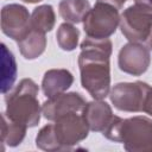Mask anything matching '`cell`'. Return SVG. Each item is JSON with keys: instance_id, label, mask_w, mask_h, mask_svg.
<instances>
[{"instance_id": "cell-16", "label": "cell", "mask_w": 152, "mask_h": 152, "mask_svg": "<svg viewBox=\"0 0 152 152\" xmlns=\"http://www.w3.org/2000/svg\"><path fill=\"white\" fill-rule=\"evenodd\" d=\"M56 23V14L51 5H40L31 14V26L33 30L46 33L50 32Z\"/></svg>"}, {"instance_id": "cell-8", "label": "cell", "mask_w": 152, "mask_h": 152, "mask_svg": "<svg viewBox=\"0 0 152 152\" xmlns=\"http://www.w3.org/2000/svg\"><path fill=\"white\" fill-rule=\"evenodd\" d=\"M1 30L13 40H21L31 30V15L19 4H8L1 10Z\"/></svg>"}, {"instance_id": "cell-22", "label": "cell", "mask_w": 152, "mask_h": 152, "mask_svg": "<svg viewBox=\"0 0 152 152\" xmlns=\"http://www.w3.org/2000/svg\"><path fill=\"white\" fill-rule=\"evenodd\" d=\"M135 5L147 8V10H152V0H134Z\"/></svg>"}, {"instance_id": "cell-6", "label": "cell", "mask_w": 152, "mask_h": 152, "mask_svg": "<svg viewBox=\"0 0 152 152\" xmlns=\"http://www.w3.org/2000/svg\"><path fill=\"white\" fill-rule=\"evenodd\" d=\"M150 86L145 82H121L109 91L110 102L121 112H142L144 101Z\"/></svg>"}, {"instance_id": "cell-3", "label": "cell", "mask_w": 152, "mask_h": 152, "mask_svg": "<svg viewBox=\"0 0 152 152\" xmlns=\"http://www.w3.org/2000/svg\"><path fill=\"white\" fill-rule=\"evenodd\" d=\"M38 93L39 88L33 80L23 78L6 97V116L27 127L37 126L42 114Z\"/></svg>"}, {"instance_id": "cell-1", "label": "cell", "mask_w": 152, "mask_h": 152, "mask_svg": "<svg viewBox=\"0 0 152 152\" xmlns=\"http://www.w3.org/2000/svg\"><path fill=\"white\" fill-rule=\"evenodd\" d=\"M110 55L112 42L108 38L87 37L81 43L78 56L81 84L95 100H102L109 95Z\"/></svg>"}, {"instance_id": "cell-21", "label": "cell", "mask_w": 152, "mask_h": 152, "mask_svg": "<svg viewBox=\"0 0 152 152\" xmlns=\"http://www.w3.org/2000/svg\"><path fill=\"white\" fill-rule=\"evenodd\" d=\"M97 2H104V4H108L113 7H115L116 10H121V7L124 6V4L127 1V0H96Z\"/></svg>"}, {"instance_id": "cell-5", "label": "cell", "mask_w": 152, "mask_h": 152, "mask_svg": "<svg viewBox=\"0 0 152 152\" xmlns=\"http://www.w3.org/2000/svg\"><path fill=\"white\" fill-rule=\"evenodd\" d=\"M120 30L125 38L133 43H141L152 33V10L132 5L120 15Z\"/></svg>"}, {"instance_id": "cell-4", "label": "cell", "mask_w": 152, "mask_h": 152, "mask_svg": "<svg viewBox=\"0 0 152 152\" xmlns=\"http://www.w3.org/2000/svg\"><path fill=\"white\" fill-rule=\"evenodd\" d=\"M120 24L119 10L104 4L97 2L83 20V30L87 37L102 39L110 37Z\"/></svg>"}, {"instance_id": "cell-20", "label": "cell", "mask_w": 152, "mask_h": 152, "mask_svg": "<svg viewBox=\"0 0 152 152\" xmlns=\"http://www.w3.org/2000/svg\"><path fill=\"white\" fill-rule=\"evenodd\" d=\"M142 112H145V113H147L148 115L152 116V87H150L148 90H147V93H146Z\"/></svg>"}, {"instance_id": "cell-24", "label": "cell", "mask_w": 152, "mask_h": 152, "mask_svg": "<svg viewBox=\"0 0 152 152\" xmlns=\"http://www.w3.org/2000/svg\"><path fill=\"white\" fill-rule=\"evenodd\" d=\"M148 39H150V40H148V45H150V49L152 50V33H151V36H150Z\"/></svg>"}, {"instance_id": "cell-23", "label": "cell", "mask_w": 152, "mask_h": 152, "mask_svg": "<svg viewBox=\"0 0 152 152\" xmlns=\"http://www.w3.org/2000/svg\"><path fill=\"white\" fill-rule=\"evenodd\" d=\"M23 1L28 2V4H36V2H39V1H42V0H23Z\"/></svg>"}, {"instance_id": "cell-14", "label": "cell", "mask_w": 152, "mask_h": 152, "mask_svg": "<svg viewBox=\"0 0 152 152\" xmlns=\"http://www.w3.org/2000/svg\"><path fill=\"white\" fill-rule=\"evenodd\" d=\"M89 11L90 4L88 0H61L58 5L61 17L71 24L82 23Z\"/></svg>"}, {"instance_id": "cell-12", "label": "cell", "mask_w": 152, "mask_h": 152, "mask_svg": "<svg viewBox=\"0 0 152 152\" xmlns=\"http://www.w3.org/2000/svg\"><path fill=\"white\" fill-rule=\"evenodd\" d=\"M74 82L72 74L66 69H50L42 80V89L46 97H52L66 91Z\"/></svg>"}, {"instance_id": "cell-17", "label": "cell", "mask_w": 152, "mask_h": 152, "mask_svg": "<svg viewBox=\"0 0 152 152\" xmlns=\"http://www.w3.org/2000/svg\"><path fill=\"white\" fill-rule=\"evenodd\" d=\"M2 50V81H1V91L6 94L17 78V63L13 53L6 48L5 44H1Z\"/></svg>"}, {"instance_id": "cell-15", "label": "cell", "mask_w": 152, "mask_h": 152, "mask_svg": "<svg viewBox=\"0 0 152 152\" xmlns=\"http://www.w3.org/2000/svg\"><path fill=\"white\" fill-rule=\"evenodd\" d=\"M27 128L24 124L11 120L4 113L1 115V142L10 147L18 146L24 140Z\"/></svg>"}, {"instance_id": "cell-18", "label": "cell", "mask_w": 152, "mask_h": 152, "mask_svg": "<svg viewBox=\"0 0 152 152\" xmlns=\"http://www.w3.org/2000/svg\"><path fill=\"white\" fill-rule=\"evenodd\" d=\"M57 44L64 51H72L77 48L80 31L70 23H63L59 25L57 33Z\"/></svg>"}, {"instance_id": "cell-19", "label": "cell", "mask_w": 152, "mask_h": 152, "mask_svg": "<svg viewBox=\"0 0 152 152\" xmlns=\"http://www.w3.org/2000/svg\"><path fill=\"white\" fill-rule=\"evenodd\" d=\"M36 145L38 148L44 151H62L63 147L56 139L53 124H48L40 128L36 137Z\"/></svg>"}, {"instance_id": "cell-9", "label": "cell", "mask_w": 152, "mask_h": 152, "mask_svg": "<svg viewBox=\"0 0 152 152\" xmlns=\"http://www.w3.org/2000/svg\"><path fill=\"white\" fill-rule=\"evenodd\" d=\"M150 63V50L140 43L129 42L126 45H124L119 51L118 65L121 71L128 75H142L148 69Z\"/></svg>"}, {"instance_id": "cell-2", "label": "cell", "mask_w": 152, "mask_h": 152, "mask_svg": "<svg viewBox=\"0 0 152 152\" xmlns=\"http://www.w3.org/2000/svg\"><path fill=\"white\" fill-rule=\"evenodd\" d=\"M102 133L107 139L124 144L128 152H152V120L146 116L122 119L114 115Z\"/></svg>"}, {"instance_id": "cell-7", "label": "cell", "mask_w": 152, "mask_h": 152, "mask_svg": "<svg viewBox=\"0 0 152 152\" xmlns=\"http://www.w3.org/2000/svg\"><path fill=\"white\" fill-rule=\"evenodd\" d=\"M53 131L63 150H70L88 137L89 127L82 113H69L55 120Z\"/></svg>"}, {"instance_id": "cell-13", "label": "cell", "mask_w": 152, "mask_h": 152, "mask_svg": "<svg viewBox=\"0 0 152 152\" xmlns=\"http://www.w3.org/2000/svg\"><path fill=\"white\" fill-rule=\"evenodd\" d=\"M19 51L21 56L26 59H36L38 58L46 48V38L45 33L31 30L21 40L17 42Z\"/></svg>"}, {"instance_id": "cell-10", "label": "cell", "mask_w": 152, "mask_h": 152, "mask_svg": "<svg viewBox=\"0 0 152 152\" xmlns=\"http://www.w3.org/2000/svg\"><path fill=\"white\" fill-rule=\"evenodd\" d=\"M86 106L84 99L78 93H62L48 100L42 106V114L49 121L69 113H82Z\"/></svg>"}, {"instance_id": "cell-11", "label": "cell", "mask_w": 152, "mask_h": 152, "mask_svg": "<svg viewBox=\"0 0 152 152\" xmlns=\"http://www.w3.org/2000/svg\"><path fill=\"white\" fill-rule=\"evenodd\" d=\"M82 115L89 129L94 132H103L114 116L110 106L102 100H94L86 103Z\"/></svg>"}]
</instances>
